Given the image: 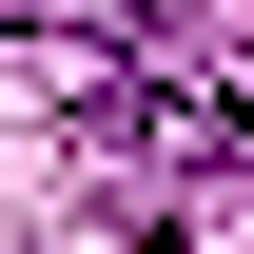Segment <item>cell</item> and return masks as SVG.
<instances>
[{"label": "cell", "mask_w": 254, "mask_h": 254, "mask_svg": "<svg viewBox=\"0 0 254 254\" xmlns=\"http://www.w3.org/2000/svg\"><path fill=\"white\" fill-rule=\"evenodd\" d=\"M78 157H118V176H235L254 157V59H157V78H118L78 118Z\"/></svg>", "instance_id": "6da1fadb"}, {"label": "cell", "mask_w": 254, "mask_h": 254, "mask_svg": "<svg viewBox=\"0 0 254 254\" xmlns=\"http://www.w3.org/2000/svg\"><path fill=\"white\" fill-rule=\"evenodd\" d=\"M39 20H78V39H176L195 0H39Z\"/></svg>", "instance_id": "7a4b0ae2"}, {"label": "cell", "mask_w": 254, "mask_h": 254, "mask_svg": "<svg viewBox=\"0 0 254 254\" xmlns=\"http://www.w3.org/2000/svg\"><path fill=\"white\" fill-rule=\"evenodd\" d=\"M0 20H39V0H0Z\"/></svg>", "instance_id": "3957f363"}]
</instances>
